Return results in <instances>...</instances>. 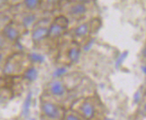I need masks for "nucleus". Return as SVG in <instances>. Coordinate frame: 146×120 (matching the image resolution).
<instances>
[{"instance_id":"obj_1","label":"nucleus","mask_w":146,"mask_h":120,"mask_svg":"<svg viewBox=\"0 0 146 120\" xmlns=\"http://www.w3.org/2000/svg\"><path fill=\"white\" fill-rule=\"evenodd\" d=\"M26 63H30L26 55L22 53L10 54L3 64V73L9 77L23 75L24 71L30 66Z\"/></svg>"},{"instance_id":"obj_2","label":"nucleus","mask_w":146,"mask_h":120,"mask_svg":"<svg viewBox=\"0 0 146 120\" xmlns=\"http://www.w3.org/2000/svg\"><path fill=\"white\" fill-rule=\"evenodd\" d=\"M60 7L63 10V15H65L67 18L74 19V20H80L84 18L88 12L87 5L69 1L66 0L63 1L60 5Z\"/></svg>"},{"instance_id":"obj_3","label":"nucleus","mask_w":146,"mask_h":120,"mask_svg":"<svg viewBox=\"0 0 146 120\" xmlns=\"http://www.w3.org/2000/svg\"><path fill=\"white\" fill-rule=\"evenodd\" d=\"M70 25V20L63 15H59L52 20L49 25L48 39L58 40L67 32Z\"/></svg>"},{"instance_id":"obj_4","label":"nucleus","mask_w":146,"mask_h":120,"mask_svg":"<svg viewBox=\"0 0 146 120\" xmlns=\"http://www.w3.org/2000/svg\"><path fill=\"white\" fill-rule=\"evenodd\" d=\"M40 109L44 117L48 120H61L64 115L63 109L59 105L45 99H41Z\"/></svg>"},{"instance_id":"obj_5","label":"nucleus","mask_w":146,"mask_h":120,"mask_svg":"<svg viewBox=\"0 0 146 120\" xmlns=\"http://www.w3.org/2000/svg\"><path fill=\"white\" fill-rule=\"evenodd\" d=\"M50 22L52 20H49L48 17H43L30 30L32 41L35 45L40 44L42 41L48 39L49 25Z\"/></svg>"},{"instance_id":"obj_6","label":"nucleus","mask_w":146,"mask_h":120,"mask_svg":"<svg viewBox=\"0 0 146 120\" xmlns=\"http://www.w3.org/2000/svg\"><path fill=\"white\" fill-rule=\"evenodd\" d=\"M25 32H26L20 24L15 20H10L7 25H5L1 30V33L3 36L10 43H15L18 42L22 34Z\"/></svg>"},{"instance_id":"obj_7","label":"nucleus","mask_w":146,"mask_h":120,"mask_svg":"<svg viewBox=\"0 0 146 120\" xmlns=\"http://www.w3.org/2000/svg\"><path fill=\"white\" fill-rule=\"evenodd\" d=\"M39 14H40L39 11L19 13L15 15V18H19V19H14V20L15 22H17L18 24H20L25 31H30L33 27V25H36L42 19V17H40Z\"/></svg>"},{"instance_id":"obj_8","label":"nucleus","mask_w":146,"mask_h":120,"mask_svg":"<svg viewBox=\"0 0 146 120\" xmlns=\"http://www.w3.org/2000/svg\"><path fill=\"white\" fill-rule=\"evenodd\" d=\"M92 23L84 22L78 25L74 29L72 30V37L74 39V42L78 43V42H87L90 33H92Z\"/></svg>"},{"instance_id":"obj_9","label":"nucleus","mask_w":146,"mask_h":120,"mask_svg":"<svg viewBox=\"0 0 146 120\" xmlns=\"http://www.w3.org/2000/svg\"><path fill=\"white\" fill-rule=\"evenodd\" d=\"M47 91L50 96L55 99H61L68 93V89L66 87L64 81L60 79H52L47 84Z\"/></svg>"},{"instance_id":"obj_10","label":"nucleus","mask_w":146,"mask_h":120,"mask_svg":"<svg viewBox=\"0 0 146 120\" xmlns=\"http://www.w3.org/2000/svg\"><path fill=\"white\" fill-rule=\"evenodd\" d=\"M76 112L86 120H91L97 115V107L93 100L87 99L78 104Z\"/></svg>"},{"instance_id":"obj_11","label":"nucleus","mask_w":146,"mask_h":120,"mask_svg":"<svg viewBox=\"0 0 146 120\" xmlns=\"http://www.w3.org/2000/svg\"><path fill=\"white\" fill-rule=\"evenodd\" d=\"M40 5H41V0H24L22 3L16 5V7H20L22 8V11L19 13H24V12H35V11H41ZM19 13H17V14H19Z\"/></svg>"},{"instance_id":"obj_12","label":"nucleus","mask_w":146,"mask_h":120,"mask_svg":"<svg viewBox=\"0 0 146 120\" xmlns=\"http://www.w3.org/2000/svg\"><path fill=\"white\" fill-rule=\"evenodd\" d=\"M63 0H41L40 10L43 13H52L60 7Z\"/></svg>"},{"instance_id":"obj_13","label":"nucleus","mask_w":146,"mask_h":120,"mask_svg":"<svg viewBox=\"0 0 146 120\" xmlns=\"http://www.w3.org/2000/svg\"><path fill=\"white\" fill-rule=\"evenodd\" d=\"M81 55V49L80 46V43H77L73 42L70 46L68 51V59L71 64H75L80 61Z\"/></svg>"},{"instance_id":"obj_14","label":"nucleus","mask_w":146,"mask_h":120,"mask_svg":"<svg viewBox=\"0 0 146 120\" xmlns=\"http://www.w3.org/2000/svg\"><path fill=\"white\" fill-rule=\"evenodd\" d=\"M22 76H23L24 79H26L27 81L33 82V81H35L37 79V78L39 76V72H38V70H37L35 65H30L24 71L23 75H22Z\"/></svg>"},{"instance_id":"obj_15","label":"nucleus","mask_w":146,"mask_h":120,"mask_svg":"<svg viewBox=\"0 0 146 120\" xmlns=\"http://www.w3.org/2000/svg\"><path fill=\"white\" fill-rule=\"evenodd\" d=\"M26 56H27V59L31 63V65L41 64L44 61V60H45L44 55L40 53H37V51H32V53H28Z\"/></svg>"},{"instance_id":"obj_16","label":"nucleus","mask_w":146,"mask_h":120,"mask_svg":"<svg viewBox=\"0 0 146 120\" xmlns=\"http://www.w3.org/2000/svg\"><path fill=\"white\" fill-rule=\"evenodd\" d=\"M32 102H33V92L30 91L29 93L27 94L25 100L24 102L23 105V115L24 116H28V114L30 112V108L32 106Z\"/></svg>"},{"instance_id":"obj_17","label":"nucleus","mask_w":146,"mask_h":120,"mask_svg":"<svg viewBox=\"0 0 146 120\" xmlns=\"http://www.w3.org/2000/svg\"><path fill=\"white\" fill-rule=\"evenodd\" d=\"M61 120H86L85 118H83L80 114H78L74 110H70L64 113L63 117Z\"/></svg>"},{"instance_id":"obj_18","label":"nucleus","mask_w":146,"mask_h":120,"mask_svg":"<svg viewBox=\"0 0 146 120\" xmlns=\"http://www.w3.org/2000/svg\"><path fill=\"white\" fill-rule=\"evenodd\" d=\"M66 73H67L66 67H59L54 70V71L52 73V77H53V79H61L63 76L66 75Z\"/></svg>"},{"instance_id":"obj_19","label":"nucleus","mask_w":146,"mask_h":120,"mask_svg":"<svg viewBox=\"0 0 146 120\" xmlns=\"http://www.w3.org/2000/svg\"><path fill=\"white\" fill-rule=\"evenodd\" d=\"M12 43H10L7 39H5L3 34L0 33V50H7L10 47V45Z\"/></svg>"},{"instance_id":"obj_20","label":"nucleus","mask_w":146,"mask_h":120,"mask_svg":"<svg viewBox=\"0 0 146 120\" xmlns=\"http://www.w3.org/2000/svg\"><path fill=\"white\" fill-rule=\"evenodd\" d=\"M10 54L7 53V50H0V65H3L5 60L7 59V57Z\"/></svg>"},{"instance_id":"obj_21","label":"nucleus","mask_w":146,"mask_h":120,"mask_svg":"<svg viewBox=\"0 0 146 120\" xmlns=\"http://www.w3.org/2000/svg\"><path fill=\"white\" fill-rule=\"evenodd\" d=\"M142 99V94H141V91L138 90L137 92L134 94V97H133V102L135 103V104H138V103L141 101Z\"/></svg>"},{"instance_id":"obj_22","label":"nucleus","mask_w":146,"mask_h":120,"mask_svg":"<svg viewBox=\"0 0 146 120\" xmlns=\"http://www.w3.org/2000/svg\"><path fill=\"white\" fill-rule=\"evenodd\" d=\"M69 1H73V2H77V3H80V4L87 5L88 3H90L92 0H69Z\"/></svg>"},{"instance_id":"obj_23","label":"nucleus","mask_w":146,"mask_h":120,"mask_svg":"<svg viewBox=\"0 0 146 120\" xmlns=\"http://www.w3.org/2000/svg\"><path fill=\"white\" fill-rule=\"evenodd\" d=\"M24 0H11V3H10V7H14V5H16L20 3L23 2Z\"/></svg>"},{"instance_id":"obj_24","label":"nucleus","mask_w":146,"mask_h":120,"mask_svg":"<svg viewBox=\"0 0 146 120\" xmlns=\"http://www.w3.org/2000/svg\"><path fill=\"white\" fill-rule=\"evenodd\" d=\"M126 53H125V54H122V55L119 57V60L117 61V62H116V65H119V64H121V63H122V61L125 59V56H126L125 54H126Z\"/></svg>"},{"instance_id":"obj_25","label":"nucleus","mask_w":146,"mask_h":120,"mask_svg":"<svg viewBox=\"0 0 146 120\" xmlns=\"http://www.w3.org/2000/svg\"><path fill=\"white\" fill-rule=\"evenodd\" d=\"M142 71H143V73L145 74V65L143 64V66H142Z\"/></svg>"},{"instance_id":"obj_26","label":"nucleus","mask_w":146,"mask_h":120,"mask_svg":"<svg viewBox=\"0 0 146 120\" xmlns=\"http://www.w3.org/2000/svg\"><path fill=\"white\" fill-rule=\"evenodd\" d=\"M31 120H35V119H31Z\"/></svg>"}]
</instances>
